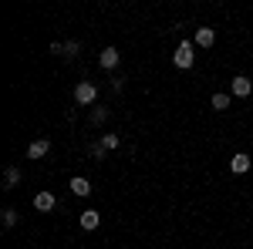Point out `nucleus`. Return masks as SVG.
Masks as SVG:
<instances>
[{"label": "nucleus", "instance_id": "obj_15", "mask_svg": "<svg viewBox=\"0 0 253 249\" xmlns=\"http://www.w3.org/2000/svg\"><path fill=\"white\" fill-rule=\"evenodd\" d=\"M105 118H108V111H105V108H95V111H91V121H95V125H101Z\"/></svg>", "mask_w": 253, "mask_h": 249}, {"label": "nucleus", "instance_id": "obj_5", "mask_svg": "<svg viewBox=\"0 0 253 249\" xmlns=\"http://www.w3.org/2000/svg\"><path fill=\"white\" fill-rule=\"evenodd\" d=\"M213 40H216L213 27H199V31H196V37H193V44H199V47H213Z\"/></svg>", "mask_w": 253, "mask_h": 249}, {"label": "nucleus", "instance_id": "obj_3", "mask_svg": "<svg viewBox=\"0 0 253 249\" xmlns=\"http://www.w3.org/2000/svg\"><path fill=\"white\" fill-rule=\"evenodd\" d=\"M230 172H233V175L250 172V155H247V152H236L233 158H230Z\"/></svg>", "mask_w": 253, "mask_h": 249}, {"label": "nucleus", "instance_id": "obj_14", "mask_svg": "<svg viewBox=\"0 0 253 249\" xmlns=\"http://www.w3.org/2000/svg\"><path fill=\"white\" fill-rule=\"evenodd\" d=\"M3 226H7V229L17 226V212H14V209H3Z\"/></svg>", "mask_w": 253, "mask_h": 249}, {"label": "nucleus", "instance_id": "obj_9", "mask_svg": "<svg viewBox=\"0 0 253 249\" xmlns=\"http://www.w3.org/2000/svg\"><path fill=\"white\" fill-rule=\"evenodd\" d=\"M118 64V51L115 47H105V51H101V68H115Z\"/></svg>", "mask_w": 253, "mask_h": 249}, {"label": "nucleus", "instance_id": "obj_1", "mask_svg": "<svg viewBox=\"0 0 253 249\" xmlns=\"http://www.w3.org/2000/svg\"><path fill=\"white\" fill-rule=\"evenodd\" d=\"M193 40H182L179 47H175V54H172V64L179 68V71H186V68H193V61H196V54H193Z\"/></svg>", "mask_w": 253, "mask_h": 249}, {"label": "nucleus", "instance_id": "obj_6", "mask_svg": "<svg viewBox=\"0 0 253 249\" xmlns=\"http://www.w3.org/2000/svg\"><path fill=\"white\" fill-rule=\"evenodd\" d=\"M250 91H253V81H250V77H243V74H236L233 77V95L236 98H247Z\"/></svg>", "mask_w": 253, "mask_h": 249}, {"label": "nucleus", "instance_id": "obj_2", "mask_svg": "<svg viewBox=\"0 0 253 249\" xmlns=\"http://www.w3.org/2000/svg\"><path fill=\"white\" fill-rule=\"evenodd\" d=\"M95 84H91V81H81L78 88H75V101H78V105H91V101H95Z\"/></svg>", "mask_w": 253, "mask_h": 249}, {"label": "nucleus", "instance_id": "obj_8", "mask_svg": "<svg viewBox=\"0 0 253 249\" xmlns=\"http://www.w3.org/2000/svg\"><path fill=\"white\" fill-rule=\"evenodd\" d=\"M98 222H101V215H98L95 209L81 212V226H84V229H98Z\"/></svg>", "mask_w": 253, "mask_h": 249}, {"label": "nucleus", "instance_id": "obj_4", "mask_svg": "<svg viewBox=\"0 0 253 249\" xmlns=\"http://www.w3.org/2000/svg\"><path fill=\"white\" fill-rule=\"evenodd\" d=\"M54 206H58V199H54L51 192H38V195H34V209L38 212H51Z\"/></svg>", "mask_w": 253, "mask_h": 249}, {"label": "nucleus", "instance_id": "obj_13", "mask_svg": "<svg viewBox=\"0 0 253 249\" xmlns=\"http://www.w3.org/2000/svg\"><path fill=\"white\" fill-rule=\"evenodd\" d=\"M101 148H105V152L118 148V135H105V138H101Z\"/></svg>", "mask_w": 253, "mask_h": 249}, {"label": "nucleus", "instance_id": "obj_10", "mask_svg": "<svg viewBox=\"0 0 253 249\" xmlns=\"http://www.w3.org/2000/svg\"><path fill=\"white\" fill-rule=\"evenodd\" d=\"M71 192H75V195H88V192H91V185H88V178H71Z\"/></svg>", "mask_w": 253, "mask_h": 249}, {"label": "nucleus", "instance_id": "obj_11", "mask_svg": "<svg viewBox=\"0 0 253 249\" xmlns=\"http://www.w3.org/2000/svg\"><path fill=\"white\" fill-rule=\"evenodd\" d=\"M3 182H7V189H14L20 182V169H7V175H3Z\"/></svg>", "mask_w": 253, "mask_h": 249}, {"label": "nucleus", "instance_id": "obj_12", "mask_svg": "<svg viewBox=\"0 0 253 249\" xmlns=\"http://www.w3.org/2000/svg\"><path fill=\"white\" fill-rule=\"evenodd\" d=\"M213 108L216 111H226L230 108V95H213Z\"/></svg>", "mask_w": 253, "mask_h": 249}, {"label": "nucleus", "instance_id": "obj_7", "mask_svg": "<svg viewBox=\"0 0 253 249\" xmlns=\"http://www.w3.org/2000/svg\"><path fill=\"white\" fill-rule=\"evenodd\" d=\"M47 148H51V142H47V138H41V142H34V145L27 148V155H31V158H44Z\"/></svg>", "mask_w": 253, "mask_h": 249}]
</instances>
